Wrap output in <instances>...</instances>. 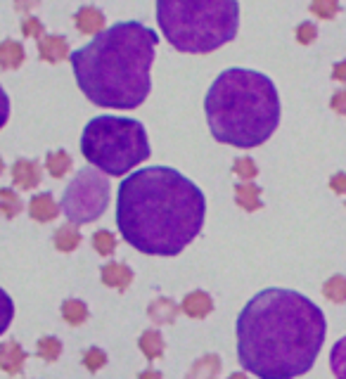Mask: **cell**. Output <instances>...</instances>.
Instances as JSON below:
<instances>
[{"instance_id":"16","label":"cell","mask_w":346,"mask_h":379,"mask_svg":"<svg viewBox=\"0 0 346 379\" xmlns=\"http://www.w3.org/2000/svg\"><path fill=\"white\" fill-rule=\"evenodd\" d=\"M24 45L17 41L0 43V69H19L24 64Z\"/></svg>"},{"instance_id":"19","label":"cell","mask_w":346,"mask_h":379,"mask_svg":"<svg viewBox=\"0 0 346 379\" xmlns=\"http://www.w3.org/2000/svg\"><path fill=\"white\" fill-rule=\"evenodd\" d=\"M218 372H221V358L216 354H209L195 362L185 379H216Z\"/></svg>"},{"instance_id":"28","label":"cell","mask_w":346,"mask_h":379,"mask_svg":"<svg viewBox=\"0 0 346 379\" xmlns=\"http://www.w3.org/2000/svg\"><path fill=\"white\" fill-rule=\"evenodd\" d=\"M311 12L321 19H334L339 12V0H311Z\"/></svg>"},{"instance_id":"2","label":"cell","mask_w":346,"mask_h":379,"mask_svg":"<svg viewBox=\"0 0 346 379\" xmlns=\"http://www.w3.org/2000/svg\"><path fill=\"white\" fill-rule=\"evenodd\" d=\"M204 216V192L175 169H142L119 185L116 226L142 254H180L199 235Z\"/></svg>"},{"instance_id":"20","label":"cell","mask_w":346,"mask_h":379,"mask_svg":"<svg viewBox=\"0 0 346 379\" xmlns=\"http://www.w3.org/2000/svg\"><path fill=\"white\" fill-rule=\"evenodd\" d=\"M78 244H81V230H78L74 223H65L55 235V247L60 249V252L69 254V252H74Z\"/></svg>"},{"instance_id":"30","label":"cell","mask_w":346,"mask_h":379,"mask_svg":"<svg viewBox=\"0 0 346 379\" xmlns=\"http://www.w3.org/2000/svg\"><path fill=\"white\" fill-rule=\"evenodd\" d=\"M233 173H237L244 183H249V180H254L259 175V169H257V164H254V159L239 157L235 159V164H233Z\"/></svg>"},{"instance_id":"24","label":"cell","mask_w":346,"mask_h":379,"mask_svg":"<svg viewBox=\"0 0 346 379\" xmlns=\"http://www.w3.org/2000/svg\"><path fill=\"white\" fill-rule=\"evenodd\" d=\"M323 294L325 299H329V301H334V303H344L346 301V277L344 275L329 277V280L323 285Z\"/></svg>"},{"instance_id":"27","label":"cell","mask_w":346,"mask_h":379,"mask_svg":"<svg viewBox=\"0 0 346 379\" xmlns=\"http://www.w3.org/2000/svg\"><path fill=\"white\" fill-rule=\"evenodd\" d=\"M12 318H14V301L10 299L8 292L0 287V334L8 332Z\"/></svg>"},{"instance_id":"22","label":"cell","mask_w":346,"mask_h":379,"mask_svg":"<svg viewBox=\"0 0 346 379\" xmlns=\"http://www.w3.org/2000/svg\"><path fill=\"white\" fill-rule=\"evenodd\" d=\"M62 318L69 325H83L88 320V306L83 301H78V299H67L62 303Z\"/></svg>"},{"instance_id":"29","label":"cell","mask_w":346,"mask_h":379,"mask_svg":"<svg viewBox=\"0 0 346 379\" xmlns=\"http://www.w3.org/2000/svg\"><path fill=\"white\" fill-rule=\"evenodd\" d=\"M93 247L98 249V254L102 256H111L116 249V237L109 230H98L93 235Z\"/></svg>"},{"instance_id":"5","label":"cell","mask_w":346,"mask_h":379,"mask_svg":"<svg viewBox=\"0 0 346 379\" xmlns=\"http://www.w3.org/2000/svg\"><path fill=\"white\" fill-rule=\"evenodd\" d=\"M157 21L175 50L214 52L239 29L237 0H157Z\"/></svg>"},{"instance_id":"34","label":"cell","mask_w":346,"mask_h":379,"mask_svg":"<svg viewBox=\"0 0 346 379\" xmlns=\"http://www.w3.org/2000/svg\"><path fill=\"white\" fill-rule=\"evenodd\" d=\"M329 107H332L337 114H346V88L337 90V93L332 95V100H329Z\"/></svg>"},{"instance_id":"8","label":"cell","mask_w":346,"mask_h":379,"mask_svg":"<svg viewBox=\"0 0 346 379\" xmlns=\"http://www.w3.org/2000/svg\"><path fill=\"white\" fill-rule=\"evenodd\" d=\"M41 164L31 162V159H17L12 166V180L22 190H34L41 185Z\"/></svg>"},{"instance_id":"12","label":"cell","mask_w":346,"mask_h":379,"mask_svg":"<svg viewBox=\"0 0 346 379\" xmlns=\"http://www.w3.org/2000/svg\"><path fill=\"white\" fill-rule=\"evenodd\" d=\"M100 277H102V282L107 287H114V290H119V292H126L131 287V282H133V270L126 263H107V266H102V273H100Z\"/></svg>"},{"instance_id":"23","label":"cell","mask_w":346,"mask_h":379,"mask_svg":"<svg viewBox=\"0 0 346 379\" xmlns=\"http://www.w3.org/2000/svg\"><path fill=\"white\" fill-rule=\"evenodd\" d=\"M329 367L337 379H346V337H342L329 351Z\"/></svg>"},{"instance_id":"21","label":"cell","mask_w":346,"mask_h":379,"mask_svg":"<svg viewBox=\"0 0 346 379\" xmlns=\"http://www.w3.org/2000/svg\"><path fill=\"white\" fill-rule=\"evenodd\" d=\"M45 169L52 178H62L65 173H69L72 169V157L65 152V149H57V152H50L45 157Z\"/></svg>"},{"instance_id":"13","label":"cell","mask_w":346,"mask_h":379,"mask_svg":"<svg viewBox=\"0 0 346 379\" xmlns=\"http://www.w3.org/2000/svg\"><path fill=\"white\" fill-rule=\"evenodd\" d=\"M76 26L81 34L98 36L105 31V14L98 8H93V5H86V8H81L76 12Z\"/></svg>"},{"instance_id":"17","label":"cell","mask_w":346,"mask_h":379,"mask_svg":"<svg viewBox=\"0 0 346 379\" xmlns=\"http://www.w3.org/2000/svg\"><path fill=\"white\" fill-rule=\"evenodd\" d=\"M235 202L244 211H259L263 206L261 202V190L254 183H239L235 188Z\"/></svg>"},{"instance_id":"9","label":"cell","mask_w":346,"mask_h":379,"mask_svg":"<svg viewBox=\"0 0 346 379\" xmlns=\"http://www.w3.org/2000/svg\"><path fill=\"white\" fill-rule=\"evenodd\" d=\"M60 211H62V206L57 204L55 199H52L50 192H41V195L31 197V202H29L31 218H34V221H39V223L55 221V218L60 216Z\"/></svg>"},{"instance_id":"31","label":"cell","mask_w":346,"mask_h":379,"mask_svg":"<svg viewBox=\"0 0 346 379\" xmlns=\"http://www.w3.org/2000/svg\"><path fill=\"white\" fill-rule=\"evenodd\" d=\"M83 365L88 367L90 372H98L102 370L105 365H107V354H105L102 349H86V354H83Z\"/></svg>"},{"instance_id":"11","label":"cell","mask_w":346,"mask_h":379,"mask_svg":"<svg viewBox=\"0 0 346 379\" xmlns=\"http://www.w3.org/2000/svg\"><path fill=\"white\" fill-rule=\"evenodd\" d=\"M39 55L41 60L57 64L69 57V43L65 36H43L39 41Z\"/></svg>"},{"instance_id":"39","label":"cell","mask_w":346,"mask_h":379,"mask_svg":"<svg viewBox=\"0 0 346 379\" xmlns=\"http://www.w3.org/2000/svg\"><path fill=\"white\" fill-rule=\"evenodd\" d=\"M138 379H162V372L159 370H152V367H147V370H142Z\"/></svg>"},{"instance_id":"25","label":"cell","mask_w":346,"mask_h":379,"mask_svg":"<svg viewBox=\"0 0 346 379\" xmlns=\"http://www.w3.org/2000/svg\"><path fill=\"white\" fill-rule=\"evenodd\" d=\"M19 211H22V199H19L17 192H12L10 188L0 190V213L5 218H14Z\"/></svg>"},{"instance_id":"4","label":"cell","mask_w":346,"mask_h":379,"mask_svg":"<svg viewBox=\"0 0 346 379\" xmlns=\"http://www.w3.org/2000/svg\"><path fill=\"white\" fill-rule=\"evenodd\" d=\"M204 111L218 142L239 149L259 147L280 124L278 88L252 69H226L211 83Z\"/></svg>"},{"instance_id":"15","label":"cell","mask_w":346,"mask_h":379,"mask_svg":"<svg viewBox=\"0 0 346 379\" xmlns=\"http://www.w3.org/2000/svg\"><path fill=\"white\" fill-rule=\"evenodd\" d=\"M183 308L190 318H206L211 311H214V301L206 292H190L188 296L183 299Z\"/></svg>"},{"instance_id":"10","label":"cell","mask_w":346,"mask_h":379,"mask_svg":"<svg viewBox=\"0 0 346 379\" xmlns=\"http://www.w3.org/2000/svg\"><path fill=\"white\" fill-rule=\"evenodd\" d=\"M26 362V351L17 344L14 339L0 344V370H5L8 375H19L24 370Z\"/></svg>"},{"instance_id":"26","label":"cell","mask_w":346,"mask_h":379,"mask_svg":"<svg viewBox=\"0 0 346 379\" xmlns=\"http://www.w3.org/2000/svg\"><path fill=\"white\" fill-rule=\"evenodd\" d=\"M36 354H39L41 358L47 360V362H55L62 356L60 339H57V337H43L39 341V346H36Z\"/></svg>"},{"instance_id":"36","label":"cell","mask_w":346,"mask_h":379,"mask_svg":"<svg viewBox=\"0 0 346 379\" xmlns=\"http://www.w3.org/2000/svg\"><path fill=\"white\" fill-rule=\"evenodd\" d=\"M329 188H332L334 192H339V195H346V173L332 175V180H329Z\"/></svg>"},{"instance_id":"35","label":"cell","mask_w":346,"mask_h":379,"mask_svg":"<svg viewBox=\"0 0 346 379\" xmlns=\"http://www.w3.org/2000/svg\"><path fill=\"white\" fill-rule=\"evenodd\" d=\"M8 116H10V100L8 95H5L3 85H0V128L8 124Z\"/></svg>"},{"instance_id":"37","label":"cell","mask_w":346,"mask_h":379,"mask_svg":"<svg viewBox=\"0 0 346 379\" xmlns=\"http://www.w3.org/2000/svg\"><path fill=\"white\" fill-rule=\"evenodd\" d=\"M39 3L41 0H14V10H17V12H29V10H34Z\"/></svg>"},{"instance_id":"40","label":"cell","mask_w":346,"mask_h":379,"mask_svg":"<svg viewBox=\"0 0 346 379\" xmlns=\"http://www.w3.org/2000/svg\"><path fill=\"white\" fill-rule=\"evenodd\" d=\"M230 379H247V375L244 372H235V375H230Z\"/></svg>"},{"instance_id":"7","label":"cell","mask_w":346,"mask_h":379,"mask_svg":"<svg viewBox=\"0 0 346 379\" xmlns=\"http://www.w3.org/2000/svg\"><path fill=\"white\" fill-rule=\"evenodd\" d=\"M109 204V183L102 173L95 169H81L76 178L67 185L62 197V213L74 226H86L93 223L107 211Z\"/></svg>"},{"instance_id":"32","label":"cell","mask_w":346,"mask_h":379,"mask_svg":"<svg viewBox=\"0 0 346 379\" xmlns=\"http://www.w3.org/2000/svg\"><path fill=\"white\" fill-rule=\"evenodd\" d=\"M316 39H318V26L313 24V21H301V24L296 26V41H299L301 45H311Z\"/></svg>"},{"instance_id":"38","label":"cell","mask_w":346,"mask_h":379,"mask_svg":"<svg viewBox=\"0 0 346 379\" xmlns=\"http://www.w3.org/2000/svg\"><path fill=\"white\" fill-rule=\"evenodd\" d=\"M332 78H334V81H346V62H337V64H334Z\"/></svg>"},{"instance_id":"3","label":"cell","mask_w":346,"mask_h":379,"mask_svg":"<svg viewBox=\"0 0 346 379\" xmlns=\"http://www.w3.org/2000/svg\"><path fill=\"white\" fill-rule=\"evenodd\" d=\"M157 31L140 21H119L72 55L78 88L98 107L136 109L152 90Z\"/></svg>"},{"instance_id":"18","label":"cell","mask_w":346,"mask_h":379,"mask_svg":"<svg viewBox=\"0 0 346 379\" xmlns=\"http://www.w3.org/2000/svg\"><path fill=\"white\" fill-rule=\"evenodd\" d=\"M138 344H140V351L145 354L147 360H157L164 356V337L159 329H145Z\"/></svg>"},{"instance_id":"33","label":"cell","mask_w":346,"mask_h":379,"mask_svg":"<svg viewBox=\"0 0 346 379\" xmlns=\"http://www.w3.org/2000/svg\"><path fill=\"white\" fill-rule=\"evenodd\" d=\"M22 34L24 36H31V39H43V21H39V19H34V17H26L22 21Z\"/></svg>"},{"instance_id":"41","label":"cell","mask_w":346,"mask_h":379,"mask_svg":"<svg viewBox=\"0 0 346 379\" xmlns=\"http://www.w3.org/2000/svg\"><path fill=\"white\" fill-rule=\"evenodd\" d=\"M5 171V164H3V159H0V173H3Z\"/></svg>"},{"instance_id":"6","label":"cell","mask_w":346,"mask_h":379,"mask_svg":"<svg viewBox=\"0 0 346 379\" xmlns=\"http://www.w3.org/2000/svg\"><path fill=\"white\" fill-rule=\"evenodd\" d=\"M88 164L107 175H124L150 157V138L140 121L121 116H95L81 136Z\"/></svg>"},{"instance_id":"1","label":"cell","mask_w":346,"mask_h":379,"mask_svg":"<svg viewBox=\"0 0 346 379\" xmlns=\"http://www.w3.org/2000/svg\"><path fill=\"white\" fill-rule=\"evenodd\" d=\"M325 332V316L311 299L270 287L237 316V358L259 379H294L313 367Z\"/></svg>"},{"instance_id":"14","label":"cell","mask_w":346,"mask_h":379,"mask_svg":"<svg viewBox=\"0 0 346 379\" xmlns=\"http://www.w3.org/2000/svg\"><path fill=\"white\" fill-rule=\"evenodd\" d=\"M147 313H150V318H152L154 325H171V323H175V318H178L180 306H175L171 299L159 296V299H154V301L150 303Z\"/></svg>"}]
</instances>
